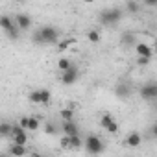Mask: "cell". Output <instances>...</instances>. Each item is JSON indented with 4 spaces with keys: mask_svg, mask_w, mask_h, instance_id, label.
Masks as SVG:
<instances>
[{
    "mask_svg": "<svg viewBox=\"0 0 157 157\" xmlns=\"http://www.w3.org/2000/svg\"><path fill=\"white\" fill-rule=\"evenodd\" d=\"M35 44H57L59 43V30L56 26H41L32 35Z\"/></svg>",
    "mask_w": 157,
    "mask_h": 157,
    "instance_id": "6da1fadb",
    "label": "cell"
},
{
    "mask_svg": "<svg viewBox=\"0 0 157 157\" xmlns=\"http://www.w3.org/2000/svg\"><path fill=\"white\" fill-rule=\"evenodd\" d=\"M83 148H85V151L89 155H100L104 151L105 144H104V140L98 135H87L85 140H83Z\"/></svg>",
    "mask_w": 157,
    "mask_h": 157,
    "instance_id": "7a4b0ae2",
    "label": "cell"
},
{
    "mask_svg": "<svg viewBox=\"0 0 157 157\" xmlns=\"http://www.w3.org/2000/svg\"><path fill=\"white\" fill-rule=\"evenodd\" d=\"M122 17H124V11L120 8H107L100 13V22L105 26H115Z\"/></svg>",
    "mask_w": 157,
    "mask_h": 157,
    "instance_id": "3957f363",
    "label": "cell"
},
{
    "mask_svg": "<svg viewBox=\"0 0 157 157\" xmlns=\"http://www.w3.org/2000/svg\"><path fill=\"white\" fill-rule=\"evenodd\" d=\"M0 28H2V30L6 32V35H8L10 39H13V41L19 39V35H21V32H19V28H17L13 17H10V15H0Z\"/></svg>",
    "mask_w": 157,
    "mask_h": 157,
    "instance_id": "277c9868",
    "label": "cell"
},
{
    "mask_svg": "<svg viewBox=\"0 0 157 157\" xmlns=\"http://www.w3.org/2000/svg\"><path fill=\"white\" fill-rule=\"evenodd\" d=\"M28 100L32 104H41V105H48L50 100H52V94L48 89H35L28 94Z\"/></svg>",
    "mask_w": 157,
    "mask_h": 157,
    "instance_id": "5b68a950",
    "label": "cell"
},
{
    "mask_svg": "<svg viewBox=\"0 0 157 157\" xmlns=\"http://www.w3.org/2000/svg\"><path fill=\"white\" fill-rule=\"evenodd\" d=\"M78 78H80V68H78L74 63H72L65 72H61V82H63L65 85H72V83H76V82H78Z\"/></svg>",
    "mask_w": 157,
    "mask_h": 157,
    "instance_id": "8992f818",
    "label": "cell"
},
{
    "mask_svg": "<svg viewBox=\"0 0 157 157\" xmlns=\"http://www.w3.org/2000/svg\"><path fill=\"white\" fill-rule=\"evenodd\" d=\"M10 137H11L13 142L19 144V146H26V144H28V135H26V131H24L22 128H19V124H13V126H11V135H10Z\"/></svg>",
    "mask_w": 157,
    "mask_h": 157,
    "instance_id": "52a82bcc",
    "label": "cell"
},
{
    "mask_svg": "<svg viewBox=\"0 0 157 157\" xmlns=\"http://www.w3.org/2000/svg\"><path fill=\"white\" fill-rule=\"evenodd\" d=\"M139 94L144 98V100H155L157 98V83L155 82H148L140 87Z\"/></svg>",
    "mask_w": 157,
    "mask_h": 157,
    "instance_id": "ba28073f",
    "label": "cell"
},
{
    "mask_svg": "<svg viewBox=\"0 0 157 157\" xmlns=\"http://www.w3.org/2000/svg\"><path fill=\"white\" fill-rule=\"evenodd\" d=\"M13 21H15L19 32L30 30V28H32V17H30L28 13H17V15H13Z\"/></svg>",
    "mask_w": 157,
    "mask_h": 157,
    "instance_id": "9c48e42d",
    "label": "cell"
},
{
    "mask_svg": "<svg viewBox=\"0 0 157 157\" xmlns=\"http://www.w3.org/2000/svg\"><path fill=\"white\" fill-rule=\"evenodd\" d=\"M61 131L65 133V137H76V135H80V128H78V124L74 120L63 122L61 124Z\"/></svg>",
    "mask_w": 157,
    "mask_h": 157,
    "instance_id": "30bf717a",
    "label": "cell"
},
{
    "mask_svg": "<svg viewBox=\"0 0 157 157\" xmlns=\"http://www.w3.org/2000/svg\"><path fill=\"white\" fill-rule=\"evenodd\" d=\"M126 144H128L129 148H139V146L142 144V135H140L139 131H131V133L128 135V139H126Z\"/></svg>",
    "mask_w": 157,
    "mask_h": 157,
    "instance_id": "8fae6325",
    "label": "cell"
},
{
    "mask_svg": "<svg viewBox=\"0 0 157 157\" xmlns=\"http://www.w3.org/2000/svg\"><path fill=\"white\" fill-rule=\"evenodd\" d=\"M135 50H137L139 57H146V59H151V56H153V52H151L150 44H144V43H137V44H135Z\"/></svg>",
    "mask_w": 157,
    "mask_h": 157,
    "instance_id": "7c38bea8",
    "label": "cell"
},
{
    "mask_svg": "<svg viewBox=\"0 0 157 157\" xmlns=\"http://www.w3.org/2000/svg\"><path fill=\"white\" fill-rule=\"evenodd\" d=\"M115 94H117L118 98H128V96L131 94V89H129L128 83H118L117 89H115Z\"/></svg>",
    "mask_w": 157,
    "mask_h": 157,
    "instance_id": "4fadbf2b",
    "label": "cell"
},
{
    "mask_svg": "<svg viewBox=\"0 0 157 157\" xmlns=\"http://www.w3.org/2000/svg\"><path fill=\"white\" fill-rule=\"evenodd\" d=\"M10 155H13V157H24L26 155V146H19V144L11 142L10 144Z\"/></svg>",
    "mask_w": 157,
    "mask_h": 157,
    "instance_id": "5bb4252c",
    "label": "cell"
},
{
    "mask_svg": "<svg viewBox=\"0 0 157 157\" xmlns=\"http://www.w3.org/2000/svg\"><path fill=\"white\" fill-rule=\"evenodd\" d=\"M120 43L126 44V46H131V44H137V37L133 32H124L122 37H120Z\"/></svg>",
    "mask_w": 157,
    "mask_h": 157,
    "instance_id": "9a60e30c",
    "label": "cell"
},
{
    "mask_svg": "<svg viewBox=\"0 0 157 157\" xmlns=\"http://www.w3.org/2000/svg\"><path fill=\"white\" fill-rule=\"evenodd\" d=\"M83 146V140L80 135H76V137H68V150H80Z\"/></svg>",
    "mask_w": 157,
    "mask_h": 157,
    "instance_id": "2e32d148",
    "label": "cell"
},
{
    "mask_svg": "<svg viewBox=\"0 0 157 157\" xmlns=\"http://www.w3.org/2000/svg\"><path fill=\"white\" fill-rule=\"evenodd\" d=\"M11 122H0V139H6V137H10L11 135Z\"/></svg>",
    "mask_w": 157,
    "mask_h": 157,
    "instance_id": "e0dca14e",
    "label": "cell"
},
{
    "mask_svg": "<svg viewBox=\"0 0 157 157\" xmlns=\"http://www.w3.org/2000/svg\"><path fill=\"white\" fill-rule=\"evenodd\" d=\"M59 117L63 118V122H70V120H74V111L70 107H65L59 111Z\"/></svg>",
    "mask_w": 157,
    "mask_h": 157,
    "instance_id": "ac0fdd59",
    "label": "cell"
},
{
    "mask_svg": "<svg viewBox=\"0 0 157 157\" xmlns=\"http://www.w3.org/2000/svg\"><path fill=\"white\" fill-rule=\"evenodd\" d=\"M126 11L128 13H139L140 11V4L139 2H135V0H128V4H126Z\"/></svg>",
    "mask_w": 157,
    "mask_h": 157,
    "instance_id": "d6986e66",
    "label": "cell"
},
{
    "mask_svg": "<svg viewBox=\"0 0 157 157\" xmlns=\"http://www.w3.org/2000/svg\"><path fill=\"white\" fill-rule=\"evenodd\" d=\"M87 39H89L93 44H96V43H100V39H102V33H100L98 30H89V32H87Z\"/></svg>",
    "mask_w": 157,
    "mask_h": 157,
    "instance_id": "ffe728a7",
    "label": "cell"
},
{
    "mask_svg": "<svg viewBox=\"0 0 157 157\" xmlns=\"http://www.w3.org/2000/svg\"><path fill=\"white\" fill-rule=\"evenodd\" d=\"M113 122H115V118H113V117H111L109 113H105V115H102V118H100V126H102L104 129H107V128H109V126H111Z\"/></svg>",
    "mask_w": 157,
    "mask_h": 157,
    "instance_id": "44dd1931",
    "label": "cell"
},
{
    "mask_svg": "<svg viewBox=\"0 0 157 157\" xmlns=\"http://www.w3.org/2000/svg\"><path fill=\"white\" fill-rule=\"evenodd\" d=\"M39 129V117H28V131Z\"/></svg>",
    "mask_w": 157,
    "mask_h": 157,
    "instance_id": "7402d4cb",
    "label": "cell"
},
{
    "mask_svg": "<svg viewBox=\"0 0 157 157\" xmlns=\"http://www.w3.org/2000/svg\"><path fill=\"white\" fill-rule=\"evenodd\" d=\"M70 65H72V61H70L68 57H61V59L57 61V68H59L61 72H65V70H67V68H68Z\"/></svg>",
    "mask_w": 157,
    "mask_h": 157,
    "instance_id": "603a6c76",
    "label": "cell"
},
{
    "mask_svg": "<svg viewBox=\"0 0 157 157\" xmlns=\"http://www.w3.org/2000/svg\"><path fill=\"white\" fill-rule=\"evenodd\" d=\"M44 133H46V135H56V133H57V126L52 124V122H48V124L44 126Z\"/></svg>",
    "mask_w": 157,
    "mask_h": 157,
    "instance_id": "cb8c5ba5",
    "label": "cell"
},
{
    "mask_svg": "<svg viewBox=\"0 0 157 157\" xmlns=\"http://www.w3.org/2000/svg\"><path fill=\"white\" fill-rule=\"evenodd\" d=\"M57 44H59V46H57L59 50H67L70 44H74V39H63V41H59Z\"/></svg>",
    "mask_w": 157,
    "mask_h": 157,
    "instance_id": "d4e9b609",
    "label": "cell"
},
{
    "mask_svg": "<svg viewBox=\"0 0 157 157\" xmlns=\"http://www.w3.org/2000/svg\"><path fill=\"white\" fill-rule=\"evenodd\" d=\"M19 128H22L24 131H28V117H22L19 120Z\"/></svg>",
    "mask_w": 157,
    "mask_h": 157,
    "instance_id": "484cf974",
    "label": "cell"
},
{
    "mask_svg": "<svg viewBox=\"0 0 157 157\" xmlns=\"http://www.w3.org/2000/svg\"><path fill=\"white\" fill-rule=\"evenodd\" d=\"M59 144H61V148H63V150H68V137H63Z\"/></svg>",
    "mask_w": 157,
    "mask_h": 157,
    "instance_id": "4316f807",
    "label": "cell"
},
{
    "mask_svg": "<svg viewBox=\"0 0 157 157\" xmlns=\"http://www.w3.org/2000/svg\"><path fill=\"white\" fill-rule=\"evenodd\" d=\"M137 63H139V65H148V63H150V59H146V57H139V59H137Z\"/></svg>",
    "mask_w": 157,
    "mask_h": 157,
    "instance_id": "83f0119b",
    "label": "cell"
},
{
    "mask_svg": "<svg viewBox=\"0 0 157 157\" xmlns=\"http://www.w3.org/2000/svg\"><path fill=\"white\" fill-rule=\"evenodd\" d=\"M32 157H43V155H41V153H37V151H33V153H32Z\"/></svg>",
    "mask_w": 157,
    "mask_h": 157,
    "instance_id": "f1b7e54d",
    "label": "cell"
},
{
    "mask_svg": "<svg viewBox=\"0 0 157 157\" xmlns=\"http://www.w3.org/2000/svg\"><path fill=\"white\" fill-rule=\"evenodd\" d=\"M0 157H10V155H4V153H2V155H0Z\"/></svg>",
    "mask_w": 157,
    "mask_h": 157,
    "instance_id": "f546056e",
    "label": "cell"
}]
</instances>
